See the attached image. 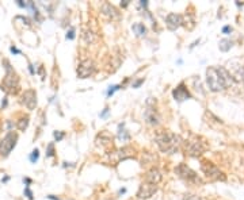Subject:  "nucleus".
Listing matches in <instances>:
<instances>
[{
	"label": "nucleus",
	"instance_id": "nucleus-11",
	"mask_svg": "<svg viewBox=\"0 0 244 200\" xmlns=\"http://www.w3.org/2000/svg\"><path fill=\"white\" fill-rule=\"evenodd\" d=\"M156 191H157V185H153V184H149V183H141L140 188H138V192H137V196H138V199H149L152 196L156 193Z\"/></svg>",
	"mask_w": 244,
	"mask_h": 200
},
{
	"label": "nucleus",
	"instance_id": "nucleus-31",
	"mask_svg": "<svg viewBox=\"0 0 244 200\" xmlns=\"http://www.w3.org/2000/svg\"><path fill=\"white\" fill-rule=\"evenodd\" d=\"M47 197H49V199H50V200H60V199H58V197H56V196H53V195H49V196H47Z\"/></svg>",
	"mask_w": 244,
	"mask_h": 200
},
{
	"label": "nucleus",
	"instance_id": "nucleus-8",
	"mask_svg": "<svg viewBox=\"0 0 244 200\" xmlns=\"http://www.w3.org/2000/svg\"><path fill=\"white\" fill-rule=\"evenodd\" d=\"M95 72V64L92 60H83L78 65V77L79 78H87V77L92 76Z\"/></svg>",
	"mask_w": 244,
	"mask_h": 200
},
{
	"label": "nucleus",
	"instance_id": "nucleus-33",
	"mask_svg": "<svg viewBox=\"0 0 244 200\" xmlns=\"http://www.w3.org/2000/svg\"><path fill=\"white\" fill-rule=\"evenodd\" d=\"M128 4H129V1H128V0H125L124 3H121V5H122V7H126Z\"/></svg>",
	"mask_w": 244,
	"mask_h": 200
},
{
	"label": "nucleus",
	"instance_id": "nucleus-3",
	"mask_svg": "<svg viewBox=\"0 0 244 200\" xmlns=\"http://www.w3.org/2000/svg\"><path fill=\"white\" fill-rule=\"evenodd\" d=\"M185 154L190 155V157H199L201 154L206 150V145L201 137L193 135L190 139H187L185 142H182Z\"/></svg>",
	"mask_w": 244,
	"mask_h": 200
},
{
	"label": "nucleus",
	"instance_id": "nucleus-30",
	"mask_svg": "<svg viewBox=\"0 0 244 200\" xmlns=\"http://www.w3.org/2000/svg\"><path fill=\"white\" fill-rule=\"evenodd\" d=\"M109 112V108H104V111L102 114H100V116H102V118H103V116H106V114Z\"/></svg>",
	"mask_w": 244,
	"mask_h": 200
},
{
	"label": "nucleus",
	"instance_id": "nucleus-25",
	"mask_svg": "<svg viewBox=\"0 0 244 200\" xmlns=\"http://www.w3.org/2000/svg\"><path fill=\"white\" fill-rule=\"evenodd\" d=\"M183 200H201V199H199L198 196H195V195H185Z\"/></svg>",
	"mask_w": 244,
	"mask_h": 200
},
{
	"label": "nucleus",
	"instance_id": "nucleus-18",
	"mask_svg": "<svg viewBox=\"0 0 244 200\" xmlns=\"http://www.w3.org/2000/svg\"><path fill=\"white\" fill-rule=\"evenodd\" d=\"M29 126V116H23L18 120V128L21 130V131H25Z\"/></svg>",
	"mask_w": 244,
	"mask_h": 200
},
{
	"label": "nucleus",
	"instance_id": "nucleus-28",
	"mask_svg": "<svg viewBox=\"0 0 244 200\" xmlns=\"http://www.w3.org/2000/svg\"><path fill=\"white\" fill-rule=\"evenodd\" d=\"M144 82V78H140V80H137V81H134L133 82V88H138Z\"/></svg>",
	"mask_w": 244,
	"mask_h": 200
},
{
	"label": "nucleus",
	"instance_id": "nucleus-22",
	"mask_svg": "<svg viewBox=\"0 0 244 200\" xmlns=\"http://www.w3.org/2000/svg\"><path fill=\"white\" fill-rule=\"evenodd\" d=\"M83 37L87 39V43H90V42H92L94 41V35H92V33L91 31H84V34H83Z\"/></svg>",
	"mask_w": 244,
	"mask_h": 200
},
{
	"label": "nucleus",
	"instance_id": "nucleus-34",
	"mask_svg": "<svg viewBox=\"0 0 244 200\" xmlns=\"http://www.w3.org/2000/svg\"><path fill=\"white\" fill-rule=\"evenodd\" d=\"M243 81H244V78H243Z\"/></svg>",
	"mask_w": 244,
	"mask_h": 200
},
{
	"label": "nucleus",
	"instance_id": "nucleus-7",
	"mask_svg": "<svg viewBox=\"0 0 244 200\" xmlns=\"http://www.w3.org/2000/svg\"><path fill=\"white\" fill-rule=\"evenodd\" d=\"M16 142H18V134L14 131H10L4 135V138L0 141V155L1 157H7L8 154L12 151L15 148Z\"/></svg>",
	"mask_w": 244,
	"mask_h": 200
},
{
	"label": "nucleus",
	"instance_id": "nucleus-5",
	"mask_svg": "<svg viewBox=\"0 0 244 200\" xmlns=\"http://www.w3.org/2000/svg\"><path fill=\"white\" fill-rule=\"evenodd\" d=\"M175 173L185 181H187L189 184H194V185H202V180L201 177L191 169L189 168L186 164H179L175 168Z\"/></svg>",
	"mask_w": 244,
	"mask_h": 200
},
{
	"label": "nucleus",
	"instance_id": "nucleus-1",
	"mask_svg": "<svg viewBox=\"0 0 244 200\" xmlns=\"http://www.w3.org/2000/svg\"><path fill=\"white\" fill-rule=\"evenodd\" d=\"M155 142L157 145V148L160 149L161 153L166 154H174L176 153L180 145H182V139L179 135L167 131V130H161L157 131L155 135Z\"/></svg>",
	"mask_w": 244,
	"mask_h": 200
},
{
	"label": "nucleus",
	"instance_id": "nucleus-4",
	"mask_svg": "<svg viewBox=\"0 0 244 200\" xmlns=\"http://www.w3.org/2000/svg\"><path fill=\"white\" fill-rule=\"evenodd\" d=\"M206 82L212 92H220L227 88L223 77L218 72V68L216 66H209L206 69Z\"/></svg>",
	"mask_w": 244,
	"mask_h": 200
},
{
	"label": "nucleus",
	"instance_id": "nucleus-17",
	"mask_svg": "<svg viewBox=\"0 0 244 200\" xmlns=\"http://www.w3.org/2000/svg\"><path fill=\"white\" fill-rule=\"evenodd\" d=\"M232 46H233V42L231 41V39H221L220 43H218V47H220L221 51H228Z\"/></svg>",
	"mask_w": 244,
	"mask_h": 200
},
{
	"label": "nucleus",
	"instance_id": "nucleus-9",
	"mask_svg": "<svg viewBox=\"0 0 244 200\" xmlns=\"http://www.w3.org/2000/svg\"><path fill=\"white\" fill-rule=\"evenodd\" d=\"M183 25V16L176 12H170L166 16V26L168 30L175 31Z\"/></svg>",
	"mask_w": 244,
	"mask_h": 200
},
{
	"label": "nucleus",
	"instance_id": "nucleus-16",
	"mask_svg": "<svg viewBox=\"0 0 244 200\" xmlns=\"http://www.w3.org/2000/svg\"><path fill=\"white\" fill-rule=\"evenodd\" d=\"M132 30L134 31L137 37H145L146 35V27L142 23H134L132 26Z\"/></svg>",
	"mask_w": 244,
	"mask_h": 200
},
{
	"label": "nucleus",
	"instance_id": "nucleus-15",
	"mask_svg": "<svg viewBox=\"0 0 244 200\" xmlns=\"http://www.w3.org/2000/svg\"><path fill=\"white\" fill-rule=\"evenodd\" d=\"M163 179V175H161V172L157 168H151V169L148 170L145 173V181L146 183H149V184H153V185H157Z\"/></svg>",
	"mask_w": 244,
	"mask_h": 200
},
{
	"label": "nucleus",
	"instance_id": "nucleus-21",
	"mask_svg": "<svg viewBox=\"0 0 244 200\" xmlns=\"http://www.w3.org/2000/svg\"><path fill=\"white\" fill-rule=\"evenodd\" d=\"M54 155V145L49 144L47 145V150H46V157H53Z\"/></svg>",
	"mask_w": 244,
	"mask_h": 200
},
{
	"label": "nucleus",
	"instance_id": "nucleus-14",
	"mask_svg": "<svg viewBox=\"0 0 244 200\" xmlns=\"http://www.w3.org/2000/svg\"><path fill=\"white\" fill-rule=\"evenodd\" d=\"M100 11H102V15H104L106 18H109L111 21H118L121 18V14L118 12V10L115 8L114 5L110 4V3H104L100 7Z\"/></svg>",
	"mask_w": 244,
	"mask_h": 200
},
{
	"label": "nucleus",
	"instance_id": "nucleus-26",
	"mask_svg": "<svg viewBox=\"0 0 244 200\" xmlns=\"http://www.w3.org/2000/svg\"><path fill=\"white\" fill-rule=\"evenodd\" d=\"M25 195H26L30 200H33V192L30 191V188H29V187H26V188H25Z\"/></svg>",
	"mask_w": 244,
	"mask_h": 200
},
{
	"label": "nucleus",
	"instance_id": "nucleus-32",
	"mask_svg": "<svg viewBox=\"0 0 244 200\" xmlns=\"http://www.w3.org/2000/svg\"><path fill=\"white\" fill-rule=\"evenodd\" d=\"M23 181H25V183H26V184H27V187H29V184H30V183H31V180H30V179H27V177H26V179H25V180H23Z\"/></svg>",
	"mask_w": 244,
	"mask_h": 200
},
{
	"label": "nucleus",
	"instance_id": "nucleus-29",
	"mask_svg": "<svg viewBox=\"0 0 244 200\" xmlns=\"http://www.w3.org/2000/svg\"><path fill=\"white\" fill-rule=\"evenodd\" d=\"M11 53H14V54H21V50H18L16 47H14V46H11Z\"/></svg>",
	"mask_w": 244,
	"mask_h": 200
},
{
	"label": "nucleus",
	"instance_id": "nucleus-24",
	"mask_svg": "<svg viewBox=\"0 0 244 200\" xmlns=\"http://www.w3.org/2000/svg\"><path fill=\"white\" fill-rule=\"evenodd\" d=\"M75 38V29L73 27H71L69 29V31L67 33V39H73Z\"/></svg>",
	"mask_w": 244,
	"mask_h": 200
},
{
	"label": "nucleus",
	"instance_id": "nucleus-6",
	"mask_svg": "<svg viewBox=\"0 0 244 200\" xmlns=\"http://www.w3.org/2000/svg\"><path fill=\"white\" fill-rule=\"evenodd\" d=\"M201 169H202L203 175L206 176L209 180H212V181H220V180L225 181V179H227L223 172L209 159H202L201 161Z\"/></svg>",
	"mask_w": 244,
	"mask_h": 200
},
{
	"label": "nucleus",
	"instance_id": "nucleus-2",
	"mask_svg": "<svg viewBox=\"0 0 244 200\" xmlns=\"http://www.w3.org/2000/svg\"><path fill=\"white\" fill-rule=\"evenodd\" d=\"M3 64L5 65V74L4 78H3V82H1V87L7 93L15 95V93L19 92V77H18L15 70L11 68L10 62L7 60H4Z\"/></svg>",
	"mask_w": 244,
	"mask_h": 200
},
{
	"label": "nucleus",
	"instance_id": "nucleus-23",
	"mask_svg": "<svg viewBox=\"0 0 244 200\" xmlns=\"http://www.w3.org/2000/svg\"><path fill=\"white\" fill-rule=\"evenodd\" d=\"M120 88H121V85H113V87H109V89H107V96H111V95H113L115 91H118Z\"/></svg>",
	"mask_w": 244,
	"mask_h": 200
},
{
	"label": "nucleus",
	"instance_id": "nucleus-19",
	"mask_svg": "<svg viewBox=\"0 0 244 200\" xmlns=\"http://www.w3.org/2000/svg\"><path fill=\"white\" fill-rule=\"evenodd\" d=\"M38 158H39V150L34 149L33 151H31V154H30V161L33 162V164H35L37 161H38Z\"/></svg>",
	"mask_w": 244,
	"mask_h": 200
},
{
	"label": "nucleus",
	"instance_id": "nucleus-20",
	"mask_svg": "<svg viewBox=\"0 0 244 200\" xmlns=\"http://www.w3.org/2000/svg\"><path fill=\"white\" fill-rule=\"evenodd\" d=\"M53 135H54V139H56V142H60L64 137H65V133H62V131H54L53 133Z\"/></svg>",
	"mask_w": 244,
	"mask_h": 200
},
{
	"label": "nucleus",
	"instance_id": "nucleus-13",
	"mask_svg": "<svg viewBox=\"0 0 244 200\" xmlns=\"http://www.w3.org/2000/svg\"><path fill=\"white\" fill-rule=\"evenodd\" d=\"M144 118H145L146 123L151 124V126H157L160 123V115L157 112V110L155 107H146L145 112H144Z\"/></svg>",
	"mask_w": 244,
	"mask_h": 200
},
{
	"label": "nucleus",
	"instance_id": "nucleus-27",
	"mask_svg": "<svg viewBox=\"0 0 244 200\" xmlns=\"http://www.w3.org/2000/svg\"><path fill=\"white\" fill-rule=\"evenodd\" d=\"M232 30H233V29H232L231 26H224V27H223V33H224V34H231V33H232Z\"/></svg>",
	"mask_w": 244,
	"mask_h": 200
},
{
	"label": "nucleus",
	"instance_id": "nucleus-12",
	"mask_svg": "<svg viewBox=\"0 0 244 200\" xmlns=\"http://www.w3.org/2000/svg\"><path fill=\"white\" fill-rule=\"evenodd\" d=\"M172 96L176 102H183L187 99H191V93L189 92V89L186 88L185 82H180L174 91H172Z\"/></svg>",
	"mask_w": 244,
	"mask_h": 200
},
{
	"label": "nucleus",
	"instance_id": "nucleus-10",
	"mask_svg": "<svg viewBox=\"0 0 244 200\" xmlns=\"http://www.w3.org/2000/svg\"><path fill=\"white\" fill-rule=\"evenodd\" d=\"M22 104L27 108V110H30L33 111L37 106V92L34 89H26L23 95H22Z\"/></svg>",
	"mask_w": 244,
	"mask_h": 200
}]
</instances>
